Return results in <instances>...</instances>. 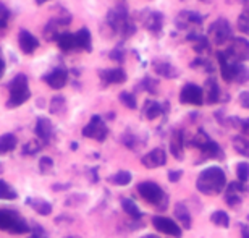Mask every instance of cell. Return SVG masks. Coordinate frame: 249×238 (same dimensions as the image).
I'll return each instance as SVG.
<instances>
[{
    "instance_id": "cell-23",
    "label": "cell",
    "mask_w": 249,
    "mask_h": 238,
    "mask_svg": "<svg viewBox=\"0 0 249 238\" xmlns=\"http://www.w3.org/2000/svg\"><path fill=\"white\" fill-rule=\"evenodd\" d=\"M57 44L63 52H71V51H79L78 49V41L76 34L73 33H62L57 36Z\"/></svg>"
},
{
    "instance_id": "cell-50",
    "label": "cell",
    "mask_w": 249,
    "mask_h": 238,
    "mask_svg": "<svg viewBox=\"0 0 249 238\" xmlns=\"http://www.w3.org/2000/svg\"><path fill=\"white\" fill-rule=\"evenodd\" d=\"M248 220H249V217H248Z\"/></svg>"
},
{
    "instance_id": "cell-29",
    "label": "cell",
    "mask_w": 249,
    "mask_h": 238,
    "mask_svg": "<svg viewBox=\"0 0 249 238\" xmlns=\"http://www.w3.org/2000/svg\"><path fill=\"white\" fill-rule=\"evenodd\" d=\"M122 207H123V211L126 212L128 216L134 217V219H141V217H142L141 209H139L136 202H134L133 200H129V198H123V200H122Z\"/></svg>"
},
{
    "instance_id": "cell-44",
    "label": "cell",
    "mask_w": 249,
    "mask_h": 238,
    "mask_svg": "<svg viewBox=\"0 0 249 238\" xmlns=\"http://www.w3.org/2000/svg\"><path fill=\"white\" fill-rule=\"evenodd\" d=\"M181 170H172L170 173H168V180H170L172 183H175V182H178L181 178Z\"/></svg>"
},
{
    "instance_id": "cell-46",
    "label": "cell",
    "mask_w": 249,
    "mask_h": 238,
    "mask_svg": "<svg viewBox=\"0 0 249 238\" xmlns=\"http://www.w3.org/2000/svg\"><path fill=\"white\" fill-rule=\"evenodd\" d=\"M241 237L243 238H249V225H243L241 227Z\"/></svg>"
},
{
    "instance_id": "cell-25",
    "label": "cell",
    "mask_w": 249,
    "mask_h": 238,
    "mask_svg": "<svg viewBox=\"0 0 249 238\" xmlns=\"http://www.w3.org/2000/svg\"><path fill=\"white\" fill-rule=\"evenodd\" d=\"M18 146V138L13 133H5L0 136V154H7L12 152Z\"/></svg>"
},
{
    "instance_id": "cell-16",
    "label": "cell",
    "mask_w": 249,
    "mask_h": 238,
    "mask_svg": "<svg viewBox=\"0 0 249 238\" xmlns=\"http://www.w3.org/2000/svg\"><path fill=\"white\" fill-rule=\"evenodd\" d=\"M141 161H142V165L147 168L162 167V165H165V162H167V154L163 149L157 147V149H152L151 152H147Z\"/></svg>"
},
{
    "instance_id": "cell-43",
    "label": "cell",
    "mask_w": 249,
    "mask_h": 238,
    "mask_svg": "<svg viewBox=\"0 0 249 238\" xmlns=\"http://www.w3.org/2000/svg\"><path fill=\"white\" fill-rule=\"evenodd\" d=\"M240 104L245 109H249V91H245L240 94Z\"/></svg>"
},
{
    "instance_id": "cell-3",
    "label": "cell",
    "mask_w": 249,
    "mask_h": 238,
    "mask_svg": "<svg viewBox=\"0 0 249 238\" xmlns=\"http://www.w3.org/2000/svg\"><path fill=\"white\" fill-rule=\"evenodd\" d=\"M107 26L112 29V33L120 34L122 37H129L134 33L136 26L131 23L128 17V10L124 5H117L115 8H110L107 13Z\"/></svg>"
},
{
    "instance_id": "cell-2",
    "label": "cell",
    "mask_w": 249,
    "mask_h": 238,
    "mask_svg": "<svg viewBox=\"0 0 249 238\" xmlns=\"http://www.w3.org/2000/svg\"><path fill=\"white\" fill-rule=\"evenodd\" d=\"M227 185V177L220 167H209L199 173L196 186L204 195H218Z\"/></svg>"
},
{
    "instance_id": "cell-9",
    "label": "cell",
    "mask_w": 249,
    "mask_h": 238,
    "mask_svg": "<svg viewBox=\"0 0 249 238\" xmlns=\"http://www.w3.org/2000/svg\"><path fill=\"white\" fill-rule=\"evenodd\" d=\"M138 193L141 195V198H144V201L151 202V204H160L163 201V190L157 183L154 182H142L138 185Z\"/></svg>"
},
{
    "instance_id": "cell-14",
    "label": "cell",
    "mask_w": 249,
    "mask_h": 238,
    "mask_svg": "<svg viewBox=\"0 0 249 238\" xmlns=\"http://www.w3.org/2000/svg\"><path fill=\"white\" fill-rule=\"evenodd\" d=\"M204 17L199 15L193 10H183V12L178 13V17L175 18V26L180 29H189L191 26H199L202 24Z\"/></svg>"
},
{
    "instance_id": "cell-17",
    "label": "cell",
    "mask_w": 249,
    "mask_h": 238,
    "mask_svg": "<svg viewBox=\"0 0 249 238\" xmlns=\"http://www.w3.org/2000/svg\"><path fill=\"white\" fill-rule=\"evenodd\" d=\"M44 81L52 89H62L65 88V84L68 83V73L65 68H55V70H52L49 75L44 76Z\"/></svg>"
},
{
    "instance_id": "cell-11",
    "label": "cell",
    "mask_w": 249,
    "mask_h": 238,
    "mask_svg": "<svg viewBox=\"0 0 249 238\" xmlns=\"http://www.w3.org/2000/svg\"><path fill=\"white\" fill-rule=\"evenodd\" d=\"M141 23L142 26L147 29L151 34H160V31L163 29V21H165V18H163L162 13L159 12H152V10H146V12L141 13Z\"/></svg>"
},
{
    "instance_id": "cell-42",
    "label": "cell",
    "mask_w": 249,
    "mask_h": 238,
    "mask_svg": "<svg viewBox=\"0 0 249 238\" xmlns=\"http://www.w3.org/2000/svg\"><path fill=\"white\" fill-rule=\"evenodd\" d=\"M52 165H53V162H52V159H51V157H42V159H41V164H39V167H41V170H42V172L51 170Z\"/></svg>"
},
{
    "instance_id": "cell-21",
    "label": "cell",
    "mask_w": 249,
    "mask_h": 238,
    "mask_svg": "<svg viewBox=\"0 0 249 238\" xmlns=\"http://www.w3.org/2000/svg\"><path fill=\"white\" fill-rule=\"evenodd\" d=\"M34 131H36V136L39 138V140L42 141H49L53 135V127L51 120H47V118H37L36 122V127H34Z\"/></svg>"
},
{
    "instance_id": "cell-37",
    "label": "cell",
    "mask_w": 249,
    "mask_h": 238,
    "mask_svg": "<svg viewBox=\"0 0 249 238\" xmlns=\"http://www.w3.org/2000/svg\"><path fill=\"white\" fill-rule=\"evenodd\" d=\"M136 88H139V89H144V91H147V92H151V94H156V92H157V88H159V83H157L154 78H151V76H146V78L142 79L141 83L138 84Z\"/></svg>"
},
{
    "instance_id": "cell-39",
    "label": "cell",
    "mask_w": 249,
    "mask_h": 238,
    "mask_svg": "<svg viewBox=\"0 0 249 238\" xmlns=\"http://www.w3.org/2000/svg\"><path fill=\"white\" fill-rule=\"evenodd\" d=\"M8 18H10V10H8L7 7H5L3 3H0V31L7 28Z\"/></svg>"
},
{
    "instance_id": "cell-33",
    "label": "cell",
    "mask_w": 249,
    "mask_h": 238,
    "mask_svg": "<svg viewBox=\"0 0 249 238\" xmlns=\"http://www.w3.org/2000/svg\"><path fill=\"white\" fill-rule=\"evenodd\" d=\"M51 113H53V115H60V113H63L65 110H67V101H65L63 96H55L51 101Z\"/></svg>"
},
{
    "instance_id": "cell-35",
    "label": "cell",
    "mask_w": 249,
    "mask_h": 238,
    "mask_svg": "<svg viewBox=\"0 0 249 238\" xmlns=\"http://www.w3.org/2000/svg\"><path fill=\"white\" fill-rule=\"evenodd\" d=\"M211 220H212V224H215L217 227H223V229H227V227L230 225V217H228L227 212H223V211L213 212L211 216Z\"/></svg>"
},
{
    "instance_id": "cell-47",
    "label": "cell",
    "mask_w": 249,
    "mask_h": 238,
    "mask_svg": "<svg viewBox=\"0 0 249 238\" xmlns=\"http://www.w3.org/2000/svg\"><path fill=\"white\" fill-rule=\"evenodd\" d=\"M227 2H228V3H241V2L245 3L246 0H227Z\"/></svg>"
},
{
    "instance_id": "cell-8",
    "label": "cell",
    "mask_w": 249,
    "mask_h": 238,
    "mask_svg": "<svg viewBox=\"0 0 249 238\" xmlns=\"http://www.w3.org/2000/svg\"><path fill=\"white\" fill-rule=\"evenodd\" d=\"M108 135V128L106 125V122L102 120L99 115H94L86 127L83 128V136L91 138L96 141H104Z\"/></svg>"
},
{
    "instance_id": "cell-10",
    "label": "cell",
    "mask_w": 249,
    "mask_h": 238,
    "mask_svg": "<svg viewBox=\"0 0 249 238\" xmlns=\"http://www.w3.org/2000/svg\"><path fill=\"white\" fill-rule=\"evenodd\" d=\"M181 104H189V106H202L204 104V89L194 83H188L183 86L180 92Z\"/></svg>"
},
{
    "instance_id": "cell-48",
    "label": "cell",
    "mask_w": 249,
    "mask_h": 238,
    "mask_svg": "<svg viewBox=\"0 0 249 238\" xmlns=\"http://www.w3.org/2000/svg\"><path fill=\"white\" fill-rule=\"evenodd\" d=\"M44 2H47V0H36V3H37V5H42Z\"/></svg>"
},
{
    "instance_id": "cell-38",
    "label": "cell",
    "mask_w": 249,
    "mask_h": 238,
    "mask_svg": "<svg viewBox=\"0 0 249 238\" xmlns=\"http://www.w3.org/2000/svg\"><path fill=\"white\" fill-rule=\"evenodd\" d=\"M236 175H238V178H240V182H241V183H245V182L249 180V164H248V162L238 164V167H236Z\"/></svg>"
},
{
    "instance_id": "cell-18",
    "label": "cell",
    "mask_w": 249,
    "mask_h": 238,
    "mask_svg": "<svg viewBox=\"0 0 249 238\" xmlns=\"http://www.w3.org/2000/svg\"><path fill=\"white\" fill-rule=\"evenodd\" d=\"M152 68H154V73H156V75L162 76V78H167V79L178 78V75H180V72H178L177 68L167 60H154Z\"/></svg>"
},
{
    "instance_id": "cell-28",
    "label": "cell",
    "mask_w": 249,
    "mask_h": 238,
    "mask_svg": "<svg viewBox=\"0 0 249 238\" xmlns=\"http://www.w3.org/2000/svg\"><path fill=\"white\" fill-rule=\"evenodd\" d=\"M162 113V106L157 101H147L144 106V117L147 120H156V118Z\"/></svg>"
},
{
    "instance_id": "cell-30",
    "label": "cell",
    "mask_w": 249,
    "mask_h": 238,
    "mask_svg": "<svg viewBox=\"0 0 249 238\" xmlns=\"http://www.w3.org/2000/svg\"><path fill=\"white\" fill-rule=\"evenodd\" d=\"M131 173H129L128 170H120V172H117L115 175H112L110 178H108V182L113 183V185H117V186H126L131 183Z\"/></svg>"
},
{
    "instance_id": "cell-40",
    "label": "cell",
    "mask_w": 249,
    "mask_h": 238,
    "mask_svg": "<svg viewBox=\"0 0 249 238\" xmlns=\"http://www.w3.org/2000/svg\"><path fill=\"white\" fill-rule=\"evenodd\" d=\"M193 67L194 68H204V70H207V72H212L211 62L206 60V58H197V60H194L193 62Z\"/></svg>"
},
{
    "instance_id": "cell-34",
    "label": "cell",
    "mask_w": 249,
    "mask_h": 238,
    "mask_svg": "<svg viewBox=\"0 0 249 238\" xmlns=\"http://www.w3.org/2000/svg\"><path fill=\"white\" fill-rule=\"evenodd\" d=\"M233 146H235L236 152H240L241 156L249 157V141L245 136H235L233 138Z\"/></svg>"
},
{
    "instance_id": "cell-15",
    "label": "cell",
    "mask_w": 249,
    "mask_h": 238,
    "mask_svg": "<svg viewBox=\"0 0 249 238\" xmlns=\"http://www.w3.org/2000/svg\"><path fill=\"white\" fill-rule=\"evenodd\" d=\"M18 46H19V51L26 55H33L34 52L39 49V39L31 34L26 29H21L18 34Z\"/></svg>"
},
{
    "instance_id": "cell-19",
    "label": "cell",
    "mask_w": 249,
    "mask_h": 238,
    "mask_svg": "<svg viewBox=\"0 0 249 238\" xmlns=\"http://www.w3.org/2000/svg\"><path fill=\"white\" fill-rule=\"evenodd\" d=\"M99 76L106 84H122L126 81V72L123 68H107L99 73Z\"/></svg>"
},
{
    "instance_id": "cell-36",
    "label": "cell",
    "mask_w": 249,
    "mask_h": 238,
    "mask_svg": "<svg viewBox=\"0 0 249 238\" xmlns=\"http://www.w3.org/2000/svg\"><path fill=\"white\" fill-rule=\"evenodd\" d=\"M120 102L123 104L124 107L131 109V110H134V109L138 107V101H136V96H134L133 92H128V91H123L120 92Z\"/></svg>"
},
{
    "instance_id": "cell-49",
    "label": "cell",
    "mask_w": 249,
    "mask_h": 238,
    "mask_svg": "<svg viewBox=\"0 0 249 238\" xmlns=\"http://www.w3.org/2000/svg\"><path fill=\"white\" fill-rule=\"evenodd\" d=\"M142 238H159L157 235H146V237H142Z\"/></svg>"
},
{
    "instance_id": "cell-22",
    "label": "cell",
    "mask_w": 249,
    "mask_h": 238,
    "mask_svg": "<svg viewBox=\"0 0 249 238\" xmlns=\"http://www.w3.org/2000/svg\"><path fill=\"white\" fill-rule=\"evenodd\" d=\"M170 151H172L173 157H177L178 161H183V156H185V140H183V131L181 130H178L172 135Z\"/></svg>"
},
{
    "instance_id": "cell-24",
    "label": "cell",
    "mask_w": 249,
    "mask_h": 238,
    "mask_svg": "<svg viewBox=\"0 0 249 238\" xmlns=\"http://www.w3.org/2000/svg\"><path fill=\"white\" fill-rule=\"evenodd\" d=\"M76 34V41H78V49L79 51H92V36L91 31L88 28H81L79 31L74 33Z\"/></svg>"
},
{
    "instance_id": "cell-32",
    "label": "cell",
    "mask_w": 249,
    "mask_h": 238,
    "mask_svg": "<svg viewBox=\"0 0 249 238\" xmlns=\"http://www.w3.org/2000/svg\"><path fill=\"white\" fill-rule=\"evenodd\" d=\"M17 198H18V195H17V191L12 188V185L5 180H0V200L13 201V200H17Z\"/></svg>"
},
{
    "instance_id": "cell-26",
    "label": "cell",
    "mask_w": 249,
    "mask_h": 238,
    "mask_svg": "<svg viewBox=\"0 0 249 238\" xmlns=\"http://www.w3.org/2000/svg\"><path fill=\"white\" fill-rule=\"evenodd\" d=\"M173 212H175V216H177V220L180 222V224H183V227H186V229L191 227V216H189L188 207L183 204V202H178Z\"/></svg>"
},
{
    "instance_id": "cell-4",
    "label": "cell",
    "mask_w": 249,
    "mask_h": 238,
    "mask_svg": "<svg viewBox=\"0 0 249 238\" xmlns=\"http://www.w3.org/2000/svg\"><path fill=\"white\" fill-rule=\"evenodd\" d=\"M31 97V91H29V84H28V78L26 75L19 73V75L15 76L8 84V101H7V107L8 109H15L23 106L28 99Z\"/></svg>"
},
{
    "instance_id": "cell-1",
    "label": "cell",
    "mask_w": 249,
    "mask_h": 238,
    "mask_svg": "<svg viewBox=\"0 0 249 238\" xmlns=\"http://www.w3.org/2000/svg\"><path fill=\"white\" fill-rule=\"evenodd\" d=\"M217 60L220 65V73L223 81L227 83H246L249 81V68L245 63L233 60L225 52H217Z\"/></svg>"
},
{
    "instance_id": "cell-13",
    "label": "cell",
    "mask_w": 249,
    "mask_h": 238,
    "mask_svg": "<svg viewBox=\"0 0 249 238\" xmlns=\"http://www.w3.org/2000/svg\"><path fill=\"white\" fill-rule=\"evenodd\" d=\"M152 224L154 227L162 232V234L165 235H172V237H177V238H181V227L177 224L175 220L168 219V217H163V216H156L152 217Z\"/></svg>"
},
{
    "instance_id": "cell-31",
    "label": "cell",
    "mask_w": 249,
    "mask_h": 238,
    "mask_svg": "<svg viewBox=\"0 0 249 238\" xmlns=\"http://www.w3.org/2000/svg\"><path fill=\"white\" fill-rule=\"evenodd\" d=\"M28 204L29 206H33L34 207V211H37L41 216H49V214H52V206L49 204L47 201H44V200H29L28 201Z\"/></svg>"
},
{
    "instance_id": "cell-45",
    "label": "cell",
    "mask_w": 249,
    "mask_h": 238,
    "mask_svg": "<svg viewBox=\"0 0 249 238\" xmlns=\"http://www.w3.org/2000/svg\"><path fill=\"white\" fill-rule=\"evenodd\" d=\"M5 68H7V63H5V58L2 55V49H0V79H2V76H3Z\"/></svg>"
},
{
    "instance_id": "cell-12",
    "label": "cell",
    "mask_w": 249,
    "mask_h": 238,
    "mask_svg": "<svg viewBox=\"0 0 249 238\" xmlns=\"http://www.w3.org/2000/svg\"><path fill=\"white\" fill-rule=\"evenodd\" d=\"M193 143L202 151V154H206L207 157H222L223 156L220 146H218L217 143H213L204 131H199V135L196 136V140Z\"/></svg>"
},
{
    "instance_id": "cell-27",
    "label": "cell",
    "mask_w": 249,
    "mask_h": 238,
    "mask_svg": "<svg viewBox=\"0 0 249 238\" xmlns=\"http://www.w3.org/2000/svg\"><path fill=\"white\" fill-rule=\"evenodd\" d=\"M245 10L241 12V15L238 17V21H236V28L240 29L243 34L249 36V0H246L245 3Z\"/></svg>"
},
{
    "instance_id": "cell-7",
    "label": "cell",
    "mask_w": 249,
    "mask_h": 238,
    "mask_svg": "<svg viewBox=\"0 0 249 238\" xmlns=\"http://www.w3.org/2000/svg\"><path fill=\"white\" fill-rule=\"evenodd\" d=\"M225 54L230 58L240 63L249 60V41L245 37H233L231 41L228 42Z\"/></svg>"
},
{
    "instance_id": "cell-6",
    "label": "cell",
    "mask_w": 249,
    "mask_h": 238,
    "mask_svg": "<svg viewBox=\"0 0 249 238\" xmlns=\"http://www.w3.org/2000/svg\"><path fill=\"white\" fill-rule=\"evenodd\" d=\"M235 37L233 36V28L228 19L225 18H218L215 19L207 31V39L211 41L213 46H225Z\"/></svg>"
},
{
    "instance_id": "cell-5",
    "label": "cell",
    "mask_w": 249,
    "mask_h": 238,
    "mask_svg": "<svg viewBox=\"0 0 249 238\" xmlns=\"http://www.w3.org/2000/svg\"><path fill=\"white\" fill-rule=\"evenodd\" d=\"M0 230L10 232L15 235L28 234L29 225L26 219L15 209H7V207H0Z\"/></svg>"
},
{
    "instance_id": "cell-20",
    "label": "cell",
    "mask_w": 249,
    "mask_h": 238,
    "mask_svg": "<svg viewBox=\"0 0 249 238\" xmlns=\"http://www.w3.org/2000/svg\"><path fill=\"white\" fill-rule=\"evenodd\" d=\"M202 89H204V99L207 101V104H215L220 101V88H218V84L213 78H209Z\"/></svg>"
},
{
    "instance_id": "cell-41",
    "label": "cell",
    "mask_w": 249,
    "mask_h": 238,
    "mask_svg": "<svg viewBox=\"0 0 249 238\" xmlns=\"http://www.w3.org/2000/svg\"><path fill=\"white\" fill-rule=\"evenodd\" d=\"M110 58L112 60H115L118 63H122L123 62V58H124V51L122 47H115L113 51L110 52Z\"/></svg>"
}]
</instances>
